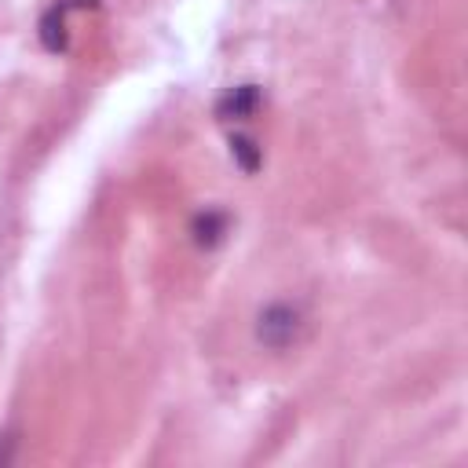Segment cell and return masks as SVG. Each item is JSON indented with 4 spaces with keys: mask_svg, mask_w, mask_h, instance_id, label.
Wrapping results in <instances>:
<instances>
[{
    "mask_svg": "<svg viewBox=\"0 0 468 468\" xmlns=\"http://www.w3.org/2000/svg\"><path fill=\"white\" fill-rule=\"evenodd\" d=\"M300 329H303V311L296 303H285V300H274L267 303L260 314H256V340L267 347V351H285L300 340Z\"/></svg>",
    "mask_w": 468,
    "mask_h": 468,
    "instance_id": "6da1fadb",
    "label": "cell"
},
{
    "mask_svg": "<svg viewBox=\"0 0 468 468\" xmlns=\"http://www.w3.org/2000/svg\"><path fill=\"white\" fill-rule=\"evenodd\" d=\"M84 4H91V0H55L44 7L40 22H37V37L51 55H62L69 48V15Z\"/></svg>",
    "mask_w": 468,
    "mask_h": 468,
    "instance_id": "7a4b0ae2",
    "label": "cell"
},
{
    "mask_svg": "<svg viewBox=\"0 0 468 468\" xmlns=\"http://www.w3.org/2000/svg\"><path fill=\"white\" fill-rule=\"evenodd\" d=\"M260 106H263L260 84H238V88H227L216 99V117L219 121H249V117L260 113Z\"/></svg>",
    "mask_w": 468,
    "mask_h": 468,
    "instance_id": "3957f363",
    "label": "cell"
},
{
    "mask_svg": "<svg viewBox=\"0 0 468 468\" xmlns=\"http://www.w3.org/2000/svg\"><path fill=\"white\" fill-rule=\"evenodd\" d=\"M227 230H230V216H227L223 208H201V212L190 219V238H194L197 249H216V245H223Z\"/></svg>",
    "mask_w": 468,
    "mask_h": 468,
    "instance_id": "277c9868",
    "label": "cell"
},
{
    "mask_svg": "<svg viewBox=\"0 0 468 468\" xmlns=\"http://www.w3.org/2000/svg\"><path fill=\"white\" fill-rule=\"evenodd\" d=\"M230 157H234L245 172H256L260 161H263V146H260L249 132H234V135H230Z\"/></svg>",
    "mask_w": 468,
    "mask_h": 468,
    "instance_id": "5b68a950",
    "label": "cell"
}]
</instances>
